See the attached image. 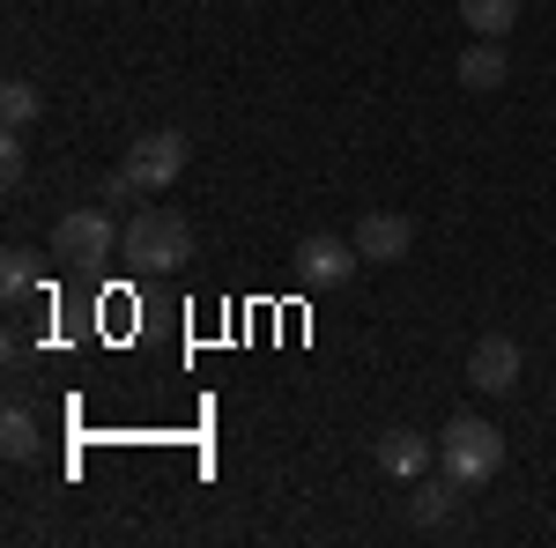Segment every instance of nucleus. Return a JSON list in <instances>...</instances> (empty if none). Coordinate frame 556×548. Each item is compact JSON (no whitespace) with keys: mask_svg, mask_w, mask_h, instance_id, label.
<instances>
[{"mask_svg":"<svg viewBox=\"0 0 556 548\" xmlns=\"http://www.w3.org/2000/svg\"><path fill=\"white\" fill-rule=\"evenodd\" d=\"M119 259H134L141 275H172V267H186V259H193V222H186V215H172V208H141L127 222Z\"/></svg>","mask_w":556,"mask_h":548,"instance_id":"nucleus-2","label":"nucleus"},{"mask_svg":"<svg viewBox=\"0 0 556 548\" xmlns=\"http://www.w3.org/2000/svg\"><path fill=\"white\" fill-rule=\"evenodd\" d=\"M356 245H342V238H327V230H319V238H304L298 245V282L304 290H342L349 275H356Z\"/></svg>","mask_w":556,"mask_h":548,"instance_id":"nucleus-5","label":"nucleus"},{"mask_svg":"<svg viewBox=\"0 0 556 548\" xmlns=\"http://www.w3.org/2000/svg\"><path fill=\"white\" fill-rule=\"evenodd\" d=\"M119 245H127V230L112 222V208H75L52 222V259H67L83 275H97L104 259H119Z\"/></svg>","mask_w":556,"mask_h":548,"instance_id":"nucleus-3","label":"nucleus"},{"mask_svg":"<svg viewBox=\"0 0 556 548\" xmlns=\"http://www.w3.org/2000/svg\"><path fill=\"white\" fill-rule=\"evenodd\" d=\"M0 178H8V186L23 178V141H15V133H8V149H0Z\"/></svg>","mask_w":556,"mask_h":548,"instance_id":"nucleus-15","label":"nucleus"},{"mask_svg":"<svg viewBox=\"0 0 556 548\" xmlns=\"http://www.w3.org/2000/svg\"><path fill=\"white\" fill-rule=\"evenodd\" d=\"M30 290H38V253L30 245H8L0 253V296L15 304V296H30Z\"/></svg>","mask_w":556,"mask_h":548,"instance_id":"nucleus-14","label":"nucleus"},{"mask_svg":"<svg viewBox=\"0 0 556 548\" xmlns=\"http://www.w3.org/2000/svg\"><path fill=\"white\" fill-rule=\"evenodd\" d=\"M460 23L475 38H513L519 30V0H460Z\"/></svg>","mask_w":556,"mask_h":548,"instance_id":"nucleus-10","label":"nucleus"},{"mask_svg":"<svg viewBox=\"0 0 556 548\" xmlns=\"http://www.w3.org/2000/svg\"><path fill=\"white\" fill-rule=\"evenodd\" d=\"M38 112H45V97L23 82V75H8V82H0V119H8V133H23Z\"/></svg>","mask_w":556,"mask_h":548,"instance_id":"nucleus-13","label":"nucleus"},{"mask_svg":"<svg viewBox=\"0 0 556 548\" xmlns=\"http://www.w3.org/2000/svg\"><path fill=\"white\" fill-rule=\"evenodd\" d=\"M408 245H416V222L408 215H364L356 222V253L364 259H408Z\"/></svg>","mask_w":556,"mask_h":548,"instance_id":"nucleus-8","label":"nucleus"},{"mask_svg":"<svg viewBox=\"0 0 556 548\" xmlns=\"http://www.w3.org/2000/svg\"><path fill=\"white\" fill-rule=\"evenodd\" d=\"M519 371H527V356H519L513 334H482L475 341V356H468V385L475 393H513Z\"/></svg>","mask_w":556,"mask_h":548,"instance_id":"nucleus-6","label":"nucleus"},{"mask_svg":"<svg viewBox=\"0 0 556 548\" xmlns=\"http://www.w3.org/2000/svg\"><path fill=\"white\" fill-rule=\"evenodd\" d=\"M453 505H460V482H453V474H438V482H416V526H445V519H453Z\"/></svg>","mask_w":556,"mask_h":548,"instance_id":"nucleus-12","label":"nucleus"},{"mask_svg":"<svg viewBox=\"0 0 556 548\" xmlns=\"http://www.w3.org/2000/svg\"><path fill=\"white\" fill-rule=\"evenodd\" d=\"M134 178V186H141V193H172L178 186V170H186V133H141V141H134L127 149V164H119Z\"/></svg>","mask_w":556,"mask_h":548,"instance_id":"nucleus-4","label":"nucleus"},{"mask_svg":"<svg viewBox=\"0 0 556 548\" xmlns=\"http://www.w3.org/2000/svg\"><path fill=\"white\" fill-rule=\"evenodd\" d=\"M371 460H379V474H393V482H424L430 460H438V445H430L424 430H408V422H401V430H386V437H379V453H371Z\"/></svg>","mask_w":556,"mask_h":548,"instance_id":"nucleus-7","label":"nucleus"},{"mask_svg":"<svg viewBox=\"0 0 556 548\" xmlns=\"http://www.w3.org/2000/svg\"><path fill=\"white\" fill-rule=\"evenodd\" d=\"M38 445H45L38 416H30V408H23V400H15V408H8V416H0V453H8V460H38Z\"/></svg>","mask_w":556,"mask_h":548,"instance_id":"nucleus-11","label":"nucleus"},{"mask_svg":"<svg viewBox=\"0 0 556 548\" xmlns=\"http://www.w3.org/2000/svg\"><path fill=\"white\" fill-rule=\"evenodd\" d=\"M505 75H513V60H505V38H475L468 52H460V89H475V97L505 89Z\"/></svg>","mask_w":556,"mask_h":548,"instance_id":"nucleus-9","label":"nucleus"},{"mask_svg":"<svg viewBox=\"0 0 556 548\" xmlns=\"http://www.w3.org/2000/svg\"><path fill=\"white\" fill-rule=\"evenodd\" d=\"M438 467L460 482V489H482V482H497V467H505V430L490 416H453L438 430Z\"/></svg>","mask_w":556,"mask_h":548,"instance_id":"nucleus-1","label":"nucleus"}]
</instances>
